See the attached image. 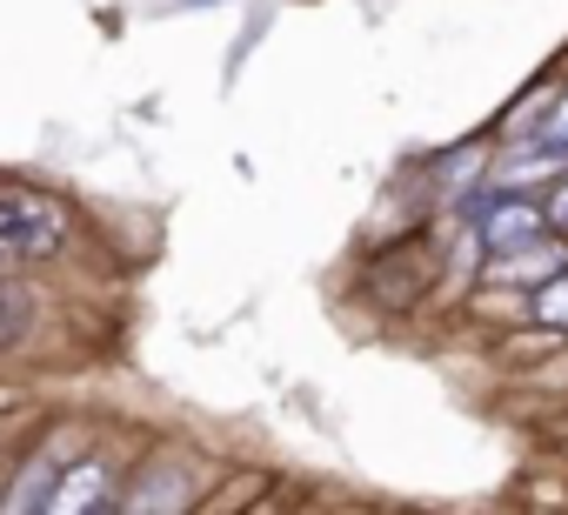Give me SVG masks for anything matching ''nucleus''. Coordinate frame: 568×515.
Listing matches in <instances>:
<instances>
[{
	"mask_svg": "<svg viewBox=\"0 0 568 515\" xmlns=\"http://www.w3.org/2000/svg\"><path fill=\"white\" fill-rule=\"evenodd\" d=\"M68 241V208L34 188H0V254L8 262H41Z\"/></svg>",
	"mask_w": 568,
	"mask_h": 515,
	"instance_id": "1",
	"label": "nucleus"
},
{
	"mask_svg": "<svg viewBox=\"0 0 568 515\" xmlns=\"http://www.w3.org/2000/svg\"><path fill=\"white\" fill-rule=\"evenodd\" d=\"M541 221H548V208H535V201H521V194L481 208V234H488V248H521V241L541 234Z\"/></svg>",
	"mask_w": 568,
	"mask_h": 515,
	"instance_id": "2",
	"label": "nucleus"
},
{
	"mask_svg": "<svg viewBox=\"0 0 568 515\" xmlns=\"http://www.w3.org/2000/svg\"><path fill=\"white\" fill-rule=\"evenodd\" d=\"M555 174H568V148L541 141V148H521L515 161H495V168H488V188L515 194V188H528V181H555Z\"/></svg>",
	"mask_w": 568,
	"mask_h": 515,
	"instance_id": "3",
	"label": "nucleus"
},
{
	"mask_svg": "<svg viewBox=\"0 0 568 515\" xmlns=\"http://www.w3.org/2000/svg\"><path fill=\"white\" fill-rule=\"evenodd\" d=\"M561 262H568V254L555 241H521V248H501V262H488V275L495 282H548Z\"/></svg>",
	"mask_w": 568,
	"mask_h": 515,
	"instance_id": "4",
	"label": "nucleus"
},
{
	"mask_svg": "<svg viewBox=\"0 0 568 515\" xmlns=\"http://www.w3.org/2000/svg\"><path fill=\"white\" fill-rule=\"evenodd\" d=\"M101 495H108V468H101V462H74V468L48 488V508H54V515H81V508H94Z\"/></svg>",
	"mask_w": 568,
	"mask_h": 515,
	"instance_id": "5",
	"label": "nucleus"
},
{
	"mask_svg": "<svg viewBox=\"0 0 568 515\" xmlns=\"http://www.w3.org/2000/svg\"><path fill=\"white\" fill-rule=\"evenodd\" d=\"M148 475H154V482H141V488L128 495V508H181V502L194 495V482H187L181 468H168V462H161V468H148Z\"/></svg>",
	"mask_w": 568,
	"mask_h": 515,
	"instance_id": "6",
	"label": "nucleus"
},
{
	"mask_svg": "<svg viewBox=\"0 0 568 515\" xmlns=\"http://www.w3.org/2000/svg\"><path fill=\"white\" fill-rule=\"evenodd\" d=\"M54 468H61V448H48V455L21 475V488H14L8 502H14V508H48V482H54Z\"/></svg>",
	"mask_w": 568,
	"mask_h": 515,
	"instance_id": "7",
	"label": "nucleus"
},
{
	"mask_svg": "<svg viewBox=\"0 0 568 515\" xmlns=\"http://www.w3.org/2000/svg\"><path fill=\"white\" fill-rule=\"evenodd\" d=\"M28 315H34L28 289H8V282H0V342H14V335L28 329Z\"/></svg>",
	"mask_w": 568,
	"mask_h": 515,
	"instance_id": "8",
	"label": "nucleus"
},
{
	"mask_svg": "<svg viewBox=\"0 0 568 515\" xmlns=\"http://www.w3.org/2000/svg\"><path fill=\"white\" fill-rule=\"evenodd\" d=\"M535 322H548V329H568V282H555V275H548V289L535 295Z\"/></svg>",
	"mask_w": 568,
	"mask_h": 515,
	"instance_id": "9",
	"label": "nucleus"
},
{
	"mask_svg": "<svg viewBox=\"0 0 568 515\" xmlns=\"http://www.w3.org/2000/svg\"><path fill=\"white\" fill-rule=\"evenodd\" d=\"M541 134H548L555 148H568V94H561V101H548V114H541Z\"/></svg>",
	"mask_w": 568,
	"mask_h": 515,
	"instance_id": "10",
	"label": "nucleus"
},
{
	"mask_svg": "<svg viewBox=\"0 0 568 515\" xmlns=\"http://www.w3.org/2000/svg\"><path fill=\"white\" fill-rule=\"evenodd\" d=\"M548 221H568V188L555 194V208H548Z\"/></svg>",
	"mask_w": 568,
	"mask_h": 515,
	"instance_id": "11",
	"label": "nucleus"
},
{
	"mask_svg": "<svg viewBox=\"0 0 568 515\" xmlns=\"http://www.w3.org/2000/svg\"><path fill=\"white\" fill-rule=\"evenodd\" d=\"M187 8H207V0H187Z\"/></svg>",
	"mask_w": 568,
	"mask_h": 515,
	"instance_id": "12",
	"label": "nucleus"
}]
</instances>
